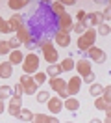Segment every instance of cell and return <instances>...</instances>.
<instances>
[{
    "label": "cell",
    "mask_w": 111,
    "mask_h": 123,
    "mask_svg": "<svg viewBox=\"0 0 111 123\" xmlns=\"http://www.w3.org/2000/svg\"><path fill=\"white\" fill-rule=\"evenodd\" d=\"M95 108L96 110H102V112H111L109 101L104 99V97H95Z\"/></svg>",
    "instance_id": "cell-18"
},
{
    "label": "cell",
    "mask_w": 111,
    "mask_h": 123,
    "mask_svg": "<svg viewBox=\"0 0 111 123\" xmlns=\"http://www.w3.org/2000/svg\"><path fill=\"white\" fill-rule=\"evenodd\" d=\"M7 26H9V32H17L19 28H22L24 26V19H22V15H11V19L7 21Z\"/></svg>",
    "instance_id": "cell-13"
},
{
    "label": "cell",
    "mask_w": 111,
    "mask_h": 123,
    "mask_svg": "<svg viewBox=\"0 0 111 123\" xmlns=\"http://www.w3.org/2000/svg\"><path fill=\"white\" fill-rule=\"evenodd\" d=\"M65 123H74V121H65Z\"/></svg>",
    "instance_id": "cell-43"
},
{
    "label": "cell",
    "mask_w": 111,
    "mask_h": 123,
    "mask_svg": "<svg viewBox=\"0 0 111 123\" xmlns=\"http://www.w3.org/2000/svg\"><path fill=\"white\" fill-rule=\"evenodd\" d=\"M39 63H41V60H39V56L33 52H30L24 56V60H22V73L24 75H35L37 71H39Z\"/></svg>",
    "instance_id": "cell-3"
},
{
    "label": "cell",
    "mask_w": 111,
    "mask_h": 123,
    "mask_svg": "<svg viewBox=\"0 0 111 123\" xmlns=\"http://www.w3.org/2000/svg\"><path fill=\"white\" fill-rule=\"evenodd\" d=\"M80 88H81V78L80 77H70L69 80H67L65 92H67L69 97H72V95H76V93L80 92Z\"/></svg>",
    "instance_id": "cell-6"
},
{
    "label": "cell",
    "mask_w": 111,
    "mask_h": 123,
    "mask_svg": "<svg viewBox=\"0 0 111 123\" xmlns=\"http://www.w3.org/2000/svg\"><path fill=\"white\" fill-rule=\"evenodd\" d=\"M48 84L56 93H61V92H65V88H67V80H63L61 77H56V78H50Z\"/></svg>",
    "instance_id": "cell-12"
},
{
    "label": "cell",
    "mask_w": 111,
    "mask_h": 123,
    "mask_svg": "<svg viewBox=\"0 0 111 123\" xmlns=\"http://www.w3.org/2000/svg\"><path fill=\"white\" fill-rule=\"evenodd\" d=\"M11 50H9V47H7V41H2L0 39V56H6V54H9Z\"/></svg>",
    "instance_id": "cell-33"
},
{
    "label": "cell",
    "mask_w": 111,
    "mask_h": 123,
    "mask_svg": "<svg viewBox=\"0 0 111 123\" xmlns=\"http://www.w3.org/2000/svg\"><path fill=\"white\" fill-rule=\"evenodd\" d=\"M50 11L52 13H56V15H63V13H65V8H63V4H61V2H58V0H56V2H50Z\"/></svg>",
    "instance_id": "cell-22"
},
{
    "label": "cell",
    "mask_w": 111,
    "mask_h": 123,
    "mask_svg": "<svg viewBox=\"0 0 111 123\" xmlns=\"http://www.w3.org/2000/svg\"><path fill=\"white\" fill-rule=\"evenodd\" d=\"M39 49L43 50V58H44V62L46 63H58V60H59V54H58V50H56V47H54V41H50V39H39Z\"/></svg>",
    "instance_id": "cell-1"
},
{
    "label": "cell",
    "mask_w": 111,
    "mask_h": 123,
    "mask_svg": "<svg viewBox=\"0 0 111 123\" xmlns=\"http://www.w3.org/2000/svg\"><path fill=\"white\" fill-rule=\"evenodd\" d=\"M48 99H50V93L44 92V90H41V92L35 93V101H37V103H46Z\"/></svg>",
    "instance_id": "cell-28"
},
{
    "label": "cell",
    "mask_w": 111,
    "mask_h": 123,
    "mask_svg": "<svg viewBox=\"0 0 111 123\" xmlns=\"http://www.w3.org/2000/svg\"><path fill=\"white\" fill-rule=\"evenodd\" d=\"M0 32H2V34H11V32H9V26H7V21H4L2 15H0Z\"/></svg>",
    "instance_id": "cell-34"
},
{
    "label": "cell",
    "mask_w": 111,
    "mask_h": 123,
    "mask_svg": "<svg viewBox=\"0 0 111 123\" xmlns=\"http://www.w3.org/2000/svg\"><path fill=\"white\" fill-rule=\"evenodd\" d=\"M109 15H111V8H109V6H107V8L104 9V13H102V17H104V21H106V23L109 21Z\"/></svg>",
    "instance_id": "cell-36"
},
{
    "label": "cell",
    "mask_w": 111,
    "mask_h": 123,
    "mask_svg": "<svg viewBox=\"0 0 111 123\" xmlns=\"http://www.w3.org/2000/svg\"><path fill=\"white\" fill-rule=\"evenodd\" d=\"M74 67H76V71H78V77H80V78H85L89 73H93L89 60H80L78 63H74Z\"/></svg>",
    "instance_id": "cell-8"
},
{
    "label": "cell",
    "mask_w": 111,
    "mask_h": 123,
    "mask_svg": "<svg viewBox=\"0 0 111 123\" xmlns=\"http://www.w3.org/2000/svg\"><path fill=\"white\" fill-rule=\"evenodd\" d=\"M46 123H59V119H58V117H48V121H46Z\"/></svg>",
    "instance_id": "cell-40"
},
{
    "label": "cell",
    "mask_w": 111,
    "mask_h": 123,
    "mask_svg": "<svg viewBox=\"0 0 111 123\" xmlns=\"http://www.w3.org/2000/svg\"><path fill=\"white\" fill-rule=\"evenodd\" d=\"M48 117H50V116H46V114H33L32 123H46V121H48Z\"/></svg>",
    "instance_id": "cell-31"
},
{
    "label": "cell",
    "mask_w": 111,
    "mask_h": 123,
    "mask_svg": "<svg viewBox=\"0 0 111 123\" xmlns=\"http://www.w3.org/2000/svg\"><path fill=\"white\" fill-rule=\"evenodd\" d=\"M22 60H24L22 50H11V52H9V58H7V62H9L11 65H21Z\"/></svg>",
    "instance_id": "cell-16"
},
{
    "label": "cell",
    "mask_w": 111,
    "mask_h": 123,
    "mask_svg": "<svg viewBox=\"0 0 111 123\" xmlns=\"http://www.w3.org/2000/svg\"><path fill=\"white\" fill-rule=\"evenodd\" d=\"M13 95V88L11 86H0V101H6V99H9Z\"/></svg>",
    "instance_id": "cell-21"
},
{
    "label": "cell",
    "mask_w": 111,
    "mask_h": 123,
    "mask_svg": "<svg viewBox=\"0 0 111 123\" xmlns=\"http://www.w3.org/2000/svg\"><path fill=\"white\" fill-rule=\"evenodd\" d=\"M46 106H48V110H50L52 114L58 116L61 110H63V101L59 99V97H50V99L46 101Z\"/></svg>",
    "instance_id": "cell-11"
},
{
    "label": "cell",
    "mask_w": 111,
    "mask_h": 123,
    "mask_svg": "<svg viewBox=\"0 0 111 123\" xmlns=\"http://www.w3.org/2000/svg\"><path fill=\"white\" fill-rule=\"evenodd\" d=\"M102 123H111V112H106V117H104Z\"/></svg>",
    "instance_id": "cell-38"
},
{
    "label": "cell",
    "mask_w": 111,
    "mask_h": 123,
    "mask_svg": "<svg viewBox=\"0 0 111 123\" xmlns=\"http://www.w3.org/2000/svg\"><path fill=\"white\" fill-rule=\"evenodd\" d=\"M21 108H22V97H21V95H11V97H9V105H7L6 112L9 116L17 117L19 112H21Z\"/></svg>",
    "instance_id": "cell-5"
},
{
    "label": "cell",
    "mask_w": 111,
    "mask_h": 123,
    "mask_svg": "<svg viewBox=\"0 0 111 123\" xmlns=\"http://www.w3.org/2000/svg\"><path fill=\"white\" fill-rule=\"evenodd\" d=\"M87 56L93 62H96V63H102V62L106 60V52H104L102 49H98V47H91L87 50Z\"/></svg>",
    "instance_id": "cell-10"
},
{
    "label": "cell",
    "mask_w": 111,
    "mask_h": 123,
    "mask_svg": "<svg viewBox=\"0 0 111 123\" xmlns=\"http://www.w3.org/2000/svg\"><path fill=\"white\" fill-rule=\"evenodd\" d=\"M21 121H32V117H33V112L32 110H28V108H21V112H19V116H17Z\"/></svg>",
    "instance_id": "cell-24"
},
{
    "label": "cell",
    "mask_w": 111,
    "mask_h": 123,
    "mask_svg": "<svg viewBox=\"0 0 111 123\" xmlns=\"http://www.w3.org/2000/svg\"><path fill=\"white\" fill-rule=\"evenodd\" d=\"M19 45H21V43H19V39L15 37V36H11V39L7 41V47H9V50H17V49H19Z\"/></svg>",
    "instance_id": "cell-32"
},
{
    "label": "cell",
    "mask_w": 111,
    "mask_h": 123,
    "mask_svg": "<svg viewBox=\"0 0 111 123\" xmlns=\"http://www.w3.org/2000/svg\"><path fill=\"white\" fill-rule=\"evenodd\" d=\"M56 43H58L59 47H69L70 45V34L69 32H63V30H58L56 32Z\"/></svg>",
    "instance_id": "cell-14"
},
{
    "label": "cell",
    "mask_w": 111,
    "mask_h": 123,
    "mask_svg": "<svg viewBox=\"0 0 111 123\" xmlns=\"http://www.w3.org/2000/svg\"><path fill=\"white\" fill-rule=\"evenodd\" d=\"M89 28V24H87V21H80V23H74L72 24V32H76V34H83V32Z\"/></svg>",
    "instance_id": "cell-23"
},
{
    "label": "cell",
    "mask_w": 111,
    "mask_h": 123,
    "mask_svg": "<svg viewBox=\"0 0 111 123\" xmlns=\"http://www.w3.org/2000/svg\"><path fill=\"white\" fill-rule=\"evenodd\" d=\"M7 6H9L11 9H22V8L28 6V0H9Z\"/></svg>",
    "instance_id": "cell-25"
},
{
    "label": "cell",
    "mask_w": 111,
    "mask_h": 123,
    "mask_svg": "<svg viewBox=\"0 0 111 123\" xmlns=\"http://www.w3.org/2000/svg\"><path fill=\"white\" fill-rule=\"evenodd\" d=\"M19 84L22 88V93H26V95H35L39 90H37V84L33 82V78L30 77V75H24L22 73L21 78H19Z\"/></svg>",
    "instance_id": "cell-4"
},
{
    "label": "cell",
    "mask_w": 111,
    "mask_h": 123,
    "mask_svg": "<svg viewBox=\"0 0 111 123\" xmlns=\"http://www.w3.org/2000/svg\"><path fill=\"white\" fill-rule=\"evenodd\" d=\"M85 17H87V13H85V11H83V9H80V11H78V13H76V19H78V21H76V23H80V21H85Z\"/></svg>",
    "instance_id": "cell-35"
},
{
    "label": "cell",
    "mask_w": 111,
    "mask_h": 123,
    "mask_svg": "<svg viewBox=\"0 0 111 123\" xmlns=\"http://www.w3.org/2000/svg\"><path fill=\"white\" fill-rule=\"evenodd\" d=\"M98 30H96V36H109V24L107 23H102L96 26Z\"/></svg>",
    "instance_id": "cell-29"
},
{
    "label": "cell",
    "mask_w": 111,
    "mask_h": 123,
    "mask_svg": "<svg viewBox=\"0 0 111 123\" xmlns=\"http://www.w3.org/2000/svg\"><path fill=\"white\" fill-rule=\"evenodd\" d=\"M96 37H98V36H96V30H95V28H87V30L78 37V49H80L81 52H87L91 47H95Z\"/></svg>",
    "instance_id": "cell-2"
},
{
    "label": "cell",
    "mask_w": 111,
    "mask_h": 123,
    "mask_svg": "<svg viewBox=\"0 0 111 123\" xmlns=\"http://www.w3.org/2000/svg\"><path fill=\"white\" fill-rule=\"evenodd\" d=\"M63 71H61V65L59 63H52V65H48V69H46V77H50V78H56L59 77Z\"/></svg>",
    "instance_id": "cell-20"
},
{
    "label": "cell",
    "mask_w": 111,
    "mask_h": 123,
    "mask_svg": "<svg viewBox=\"0 0 111 123\" xmlns=\"http://www.w3.org/2000/svg\"><path fill=\"white\" fill-rule=\"evenodd\" d=\"M59 65H61V71H72L74 69V60L72 58H65Z\"/></svg>",
    "instance_id": "cell-27"
},
{
    "label": "cell",
    "mask_w": 111,
    "mask_h": 123,
    "mask_svg": "<svg viewBox=\"0 0 111 123\" xmlns=\"http://www.w3.org/2000/svg\"><path fill=\"white\" fill-rule=\"evenodd\" d=\"M85 21H87V24H91V26H98V24L106 23L100 11H93V13H87V17H85ZM91 26H89V28H91Z\"/></svg>",
    "instance_id": "cell-15"
},
{
    "label": "cell",
    "mask_w": 111,
    "mask_h": 123,
    "mask_svg": "<svg viewBox=\"0 0 111 123\" xmlns=\"http://www.w3.org/2000/svg\"><path fill=\"white\" fill-rule=\"evenodd\" d=\"M83 80H85L87 84H93V82H95V73H89V75L83 78ZM83 80H81V82H83Z\"/></svg>",
    "instance_id": "cell-37"
},
{
    "label": "cell",
    "mask_w": 111,
    "mask_h": 123,
    "mask_svg": "<svg viewBox=\"0 0 111 123\" xmlns=\"http://www.w3.org/2000/svg\"><path fill=\"white\" fill-rule=\"evenodd\" d=\"M32 78H33V82L39 86V84H43L44 80H46V73H43V71H37V73H35Z\"/></svg>",
    "instance_id": "cell-30"
},
{
    "label": "cell",
    "mask_w": 111,
    "mask_h": 123,
    "mask_svg": "<svg viewBox=\"0 0 111 123\" xmlns=\"http://www.w3.org/2000/svg\"><path fill=\"white\" fill-rule=\"evenodd\" d=\"M61 4H63V8H67V6H74L76 2H74V0H65V2H61Z\"/></svg>",
    "instance_id": "cell-39"
},
{
    "label": "cell",
    "mask_w": 111,
    "mask_h": 123,
    "mask_svg": "<svg viewBox=\"0 0 111 123\" xmlns=\"http://www.w3.org/2000/svg\"><path fill=\"white\" fill-rule=\"evenodd\" d=\"M4 110H6V105H4V101H0V114H2Z\"/></svg>",
    "instance_id": "cell-41"
},
{
    "label": "cell",
    "mask_w": 111,
    "mask_h": 123,
    "mask_svg": "<svg viewBox=\"0 0 111 123\" xmlns=\"http://www.w3.org/2000/svg\"><path fill=\"white\" fill-rule=\"evenodd\" d=\"M89 123H102V121H100L98 117H95V119H91V121H89Z\"/></svg>",
    "instance_id": "cell-42"
},
{
    "label": "cell",
    "mask_w": 111,
    "mask_h": 123,
    "mask_svg": "<svg viewBox=\"0 0 111 123\" xmlns=\"http://www.w3.org/2000/svg\"><path fill=\"white\" fill-rule=\"evenodd\" d=\"M63 108L69 110V112H74V110H78V108H80V101L74 99V97H69V99L63 101Z\"/></svg>",
    "instance_id": "cell-19"
},
{
    "label": "cell",
    "mask_w": 111,
    "mask_h": 123,
    "mask_svg": "<svg viewBox=\"0 0 111 123\" xmlns=\"http://www.w3.org/2000/svg\"><path fill=\"white\" fill-rule=\"evenodd\" d=\"M72 24H74V21H72V17H70V13H63V15H59L58 17V26H59V30H63V32H72Z\"/></svg>",
    "instance_id": "cell-7"
},
{
    "label": "cell",
    "mask_w": 111,
    "mask_h": 123,
    "mask_svg": "<svg viewBox=\"0 0 111 123\" xmlns=\"http://www.w3.org/2000/svg\"><path fill=\"white\" fill-rule=\"evenodd\" d=\"M102 90H104L102 84L93 82V84H91V88H89V93H91V95H95V97H100V95H102Z\"/></svg>",
    "instance_id": "cell-26"
},
{
    "label": "cell",
    "mask_w": 111,
    "mask_h": 123,
    "mask_svg": "<svg viewBox=\"0 0 111 123\" xmlns=\"http://www.w3.org/2000/svg\"><path fill=\"white\" fill-rule=\"evenodd\" d=\"M15 34H17L15 37L19 39V43H24V45H30V43H32V32L28 30V26H26V24H24L22 28H19Z\"/></svg>",
    "instance_id": "cell-9"
},
{
    "label": "cell",
    "mask_w": 111,
    "mask_h": 123,
    "mask_svg": "<svg viewBox=\"0 0 111 123\" xmlns=\"http://www.w3.org/2000/svg\"><path fill=\"white\" fill-rule=\"evenodd\" d=\"M13 75V65L9 62H2L0 63V78H11Z\"/></svg>",
    "instance_id": "cell-17"
}]
</instances>
